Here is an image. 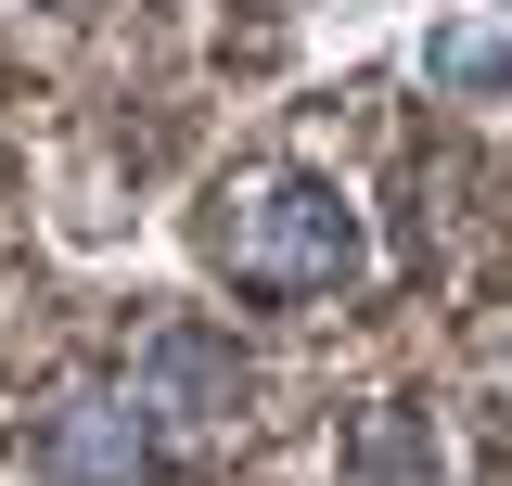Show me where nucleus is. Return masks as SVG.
Wrapping results in <instances>:
<instances>
[{
    "label": "nucleus",
    "mask_w": 512,
    "mask_h": 486,
    "mask_svg": "<svg viewBox=\"0 0 512 486\" xmlns=\"http://www.w3.org/2000/svg\"><path fill=\"white\" fill-rule=\"evenodd\" d=\"M205 256L244 295H333V282L372 269V218L333 167H244L205 218Z\"/></svg>",
    "instance_id": "obj_1"
},
{
    "label": "nucleus",
    "mask_w": 512,
    "mask_h": 486,
    "mask_svg": "<svg viewBox=\"0 0 512 486\" xmlns=\"http://www.w3.org/2000/svg\"><path fill=\"white\" fill-rule=\"evenodd\" d=\"M128 397H141V423H154V435H231V423H244V397H256V371H244L231 333H205V320H154Z\"/></svg>",
    "instance_id": "obj_2"
},
{
    "label": "nucleus",
    "mask_w": 512,
    "mask_h": 486,
    "mask_svg": "<svg viewBox=\"0 0 512 486\" xmlns=\"http://www.w3.org/2000/svg\"><path fill=\"white\" fill-rule=\"evenodd\" d=\"M39 474L52 486H141L154 474V423L128 384H77L52 423H39Z\"/></svg>",
    "instance_id": "obj_3"
},
{
    "label": "nucleus",
    "mask_w": 512,
    "mask_h": 486,
    "mask_svg": "<svg viewBox=\"0 0 512 486\" xmlns=\"http://www.w3.org/2000/svg\"><path fill=\"white\" fill-rule=\"evenodd\" d=\"M423 77H436V90H461V103H500V90H512V26H436Z\"/></svg>",
    "instance_id": "obj_4"
},
{
    "label": "nucleus",
    "mask_w": 512,
    "mask_h": 486,
    "mask_svg": "<svg viewBox=\"0 0 512 486\" xmlns=\"http://www.w3.org/2000/svg\"><path fill=\"white\" fill-rule=\"evenodd\" d=\"M359 461H372V486H436V448H423V435L397 423V410L372 423V448H359Z\"/></svg>",
    "instance_id": "obj_5"
}]
</instances>
